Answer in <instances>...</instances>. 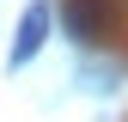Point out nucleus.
Here are the masks:
<instances>
[{
	"mask_svg": "<svg viewBox=\"0 0 128 122\" xmlns=\"http://www.w3.org/2000/svg\"><path fill=\"white\" fill-rule=\"evenodd\" d=\"M104 18H110V12L98 6V0H73V6H67V24H73V37H98V30H104Z\"/></svg>",
	"mask_w": 128,
	"mask_h": 122,
	"instance_id": "2",
	"label": "nucleus"
},
{
	"mask_svg": "<svg viewBox=\"0 0 128 122\" xmlns=\"http://www.w3.org/2000/svg\"><path fill=\"white\" fill-rule=\"evenodd\" d=\"M43 37H49V6H24V18H18V43H12V67H24L30 55L43 49Z\"/></svg>",
	"mask_w": 128,
	"mask_h": 122,
	"instance_id": "1",
	"label": "nucleus"
}]
</instances>
